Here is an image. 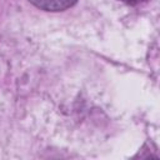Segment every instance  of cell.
I'll return each instance as SVG.
<instances>
[{
    "label": "cell",
    "mask_w": 160,
    "mask_h": 160,
    "mask_svg": "<svg viewBox=\"0 0 160 160\" xmlns=\"http://www.w3.org/2000/svg\"><path fill=\"white\" fill-rule=\"evenodd\" d=\"M34 6L45 11H62L71 8L78 0H29Z\"/></svg>",
    "instance_id": "obj_1"
},
{
    "label": "cell",
    "mask_w": 160,
    "mask_h": 160,
    "mask_svg": "<svg viewBox=\"0 0 160 160\" xmlns=\"http://www.w3.org/2000/svg\"><path fill=\"white\" fill-rule=\"evenodd\" d=\"M121 1H124V2H126V4H129V5H135V4L141 2L142 0H121Z\"/></svg>",
    "instance_id": "obj_2"
}]
</instances>
